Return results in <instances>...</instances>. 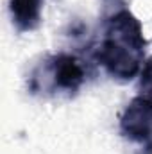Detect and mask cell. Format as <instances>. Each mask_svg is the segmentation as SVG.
Returning <instances> with one entry per match:
<instances>
[{"instance_id": "1", "label": "cell", "mask_w": 152, "mask_h": 154, "mask_svg": "<svg viewBox=\"0 0 152 154\" xmlns=\"http://www.w3.org/2000/svg\"><path fill=\"white\" fill-rule=\"evenodd\" d=\"M145 48L143 27L125 4L104 16V36L95 50V57L111 77L131 81L138 75Z\"/></svg>"}, {"instance_id": "2", "label": "cell", "mask_w": 152, "mask_h": 154, "mask_svg": "<svg viewBox=\"0 0 152 154\" xmlns=\"http://www.w3.org/2000/svg\"><path fill=\"white\" fill-rule=\"evenodd\" d=\"M120 131L125 138L140 143L141 154H152V100L134 97L120 116Z\"/></svg>"}, {"instance_id": "3", "label": "cell", "mask_w": 152, "mask_h": 154, "mask_svg": "<svg viewBox=\"0 0 152 154\" xmlns=\"http://www.w3.org/2000/svg\"><path fill=\"white\" fill-rule=\"evenodd\" d=\"M48 72L52 77V84L57 90L68 91V93L77 91L86 79L82 63L75 56H70V54L54 56L48 61Z\"/></svg>"}, {"instance_id": "4", "label": "cell", "mask_w": 152, "mask_h": 154, "mask_svg": "<svg viewBox=\"0 0 152 154\" xmlns=\"http://www.w3.org/2000/svg\"><path fill=\"white\" fill-rule=\"evenodd\" d=\"M9 9L18 31H34L41 22V0H11Z\"/></svg>"}, {"instance_id": "5", "label": "cell", "mask_w": 152, "mask_h": 154, "mask_svg": "<svg viewBox=\"0 0 152 154\" xmlns=\"http://www.w3.org/2000/svg\"><path fill=\"white\" fill-rule=\"evenodd\" d=\"M138 88L141 91V97L152 100V57L143 63V68L140 70V82Z\"/></svg>"}]
</instances>
